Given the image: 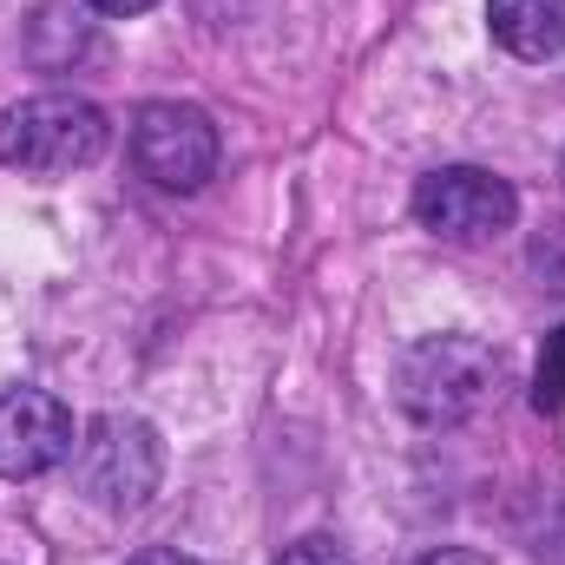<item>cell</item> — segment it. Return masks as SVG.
Instances as JSON below:
<instances>
[{
    "mask_svg": "<svg viewBox=\"0 0 565 565\" xmlns=\"http://www.w3.org/2000/svg\"><path fill=\"white\" fill-rule=\"evenodd\" d=\"M500 382H507V362L480 335H422L395 362V402L427 427H454L480 415Z\"/></svg>",
    "mask_w": 565,
    "mask_h": 565,
    "instance_id": "obj_1",
    "label": "cell"
},
{
    "mask_svg": "<svg viewBox=\"0 0 565 565\" xmlns=\"http://www.w3.org/2000/svg\"><path fill=\"white\" fill-rule=\"evenodd\" d=\"M106 139H113L106 113L73 93H40V99H20L0 113V164H13L26 178L86 171V164H99Z\"/></svg>",
    "mask_w": 565,
    "mask_h": 565,
    "instance_id": "obj_2",
    "label": "cell"
},
{
    "mask_svg": "<svg viewBox=\"0 0 565 565\" xmlns=\"http://www.w3.org/2000/svg\"><path fill=\"white\" fill-rule=\"evenodd\" d=\"M158 473H164V454H158V434L139 415H99L73 440V480L106 513H139L158 487Z\"/></svg>",
    "mask_w": 565,
    "mask_h": 565,
    "instance_id": "obj_3",
    "label": "cell"
},
{
    "mask_svg": "<svg viewBox=\"0 0 565 565\" xmlns=\"http://www.w3.org/2000/svg\"><path fill=\"white\" fill-rule=\"evenodd\" d=\"M415 217H422V231L447 237V244H487V237L513 231L520 198H513L507 178H493L480 164H447V171H427L422 178Z\"/></svg>",
    "mask_w": 565,
    "mask_h": 565,
    "instance_id": "obj_4",
    "label": "cell"
},
{
    "mask_svg": "<svg viewBox=\"0 0 565 565\" xmlns=\"http://www.w3.org/2000/svg\"><path fill=\"white\" fill-rule=\"evenodd\" d=\"M132 158L158 191H198L217 171V126L198 106L151 99L132 119Z\"/></svg>",
    "mask_w": 565,
    "mask_h": 565,
    "instance_id": "obj_5",
    "label": "cell"
},
{
    "mask_svg": "<svg viewBox=\"0 0 565 565\" xmlns=\"http://www.w3.org/2000/svg\"><path fill=\"white\" fill-rule=\"evenodd\" d=\"M73 460V408L33 382H0V480H40Z\"/></svg>",
    "mask_w": 565,
    "mask_h": 565,
    "instance_id": "obj_6",
    "label": "cell"
},
{
    "mask_svg": "<svg viewBox=\"0 0 565 565\" xmlns=\"http://www.w3.org/2000/svg\"><path fill=\"white\" fill-rule=\"evenodd\" d=\"M487 26L513 60H553L565 46V0H487Z\"/></svg>",
    "mask_w": 565,
    "mask_h": 565,
    "instance_id": "obj_7",
    "label": "cell"
},
{
    "mask_svg": "<svg viewBox=\"0 0 565 565\" xmlns=\"http://www.w3.org/2000/svg\"><path fill=\"white\" fill-rule=\"evenodd\" d=\"M533 402L553 415L565 402V329H559V349H553V362H540V388H533Z\"/></svg>",
    "mask_w": 565,
    "mask_h": 565,
    "instance_id": "obj_8",
    "label": "cell"
},
{
    "mask_svg": "<svg viewBox=\"0 0 565 565\" xmlns=\"http://www.w3.org/2000/svg\"><path fill=\"white\" fill-rule=\"evenodd\" d=\"M277 565H355V559H349L335 540H296V546H289Z\"/></svg>",
    "mask_w": 565,
    "mask_h": 565,
    "instance_id": "obj_9",
    "label": "cell"
},
{
    "mask_svg": "<svg viewBox=\"0 0 565 565\" xmlns=\"http://www.w3.org/2000/svg\"><path fill=\"white\" fill-rule=\"evenodd\" d=\"M415 565H493L487 553H473V546H440V553H427V559Z\"/></svg>",
    "mask_w": 565,
    "mask_h": 565,
    "instance_id": "obj_10",
    "label": "cell"
},
{
    "mask_svg": "<svg viewBox=\"0 0 565 565\" xmlns=\"http://www.w3.org/2000/svg\"><path fill=\"white\" fill-rule=\"evenodd\" d=\"M86 7H99V13H113V20H132V13L158 7V0H86Z\"/></svg>",
    "mask_w": 565,
    "mask_h": 565,
    "instance_id": "obj_11",
    "label": "cell"
},
{
    "mask_svg": "<svg viewBox=\"0 0 565 565\" xmlns=\"http://www.w3.org/2000/svg\"><path fill=\"white\" fill-rule=\"evenodd\" d=\"M132 565H198V559H184V553H164V546H151V553H139Z\"/></svg>",
    "mask_w": 565,
    "mask_h": 565,
    "instance_id": "obj_12",
    "label": "cell"
}]
</instances>
